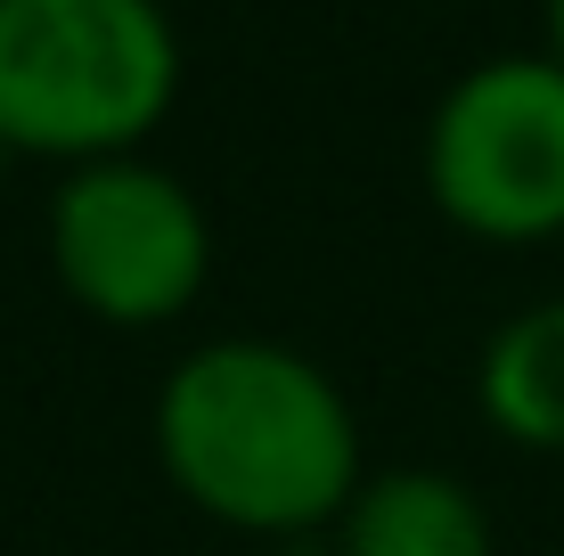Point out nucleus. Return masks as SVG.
<instances>
[{
  "instance_id": "f257e3e1",
  "label": "nucleus",
  "mask_w": 564,
  "mask_h": 556,
  "mask_svg": "<svg viewBox=\"0 0 564 556\" xmlns=\"http://www.w3.org/2000/svg\"><path fill=\"white\" fill-rule=\"evenodd\" d=\"M155 458L188 508L270 541L336 524L368 483L344 385L311 352L262 336H213L172 360L155 393Z\"/></svg>"
},
{
  "instance_id": "f03ea898",
  "label": "nucleus",
  "mask_w": 564,
  "mask_h": 556,
  "mask_svg": "<svg viewBox=\"0 0 564 556\" xmlns=\"http://www.w3.org/2000/svg\"><path fill=\"white\" fill-rule=\"evenodd\" d=\"M181 99L164 0H0V140L17 156H140Z\"/></svg>"
},
{
  "instance_id": "7ed1b4c3",
  "label": "nucleus",
  "mask_w": 564,
  "mask_h": 556,
  "mask_svg": "<svg viewBox=\"0 0 564 556\" xmlns=\"http://www.w3.org/2000/svg\"><path fill=\"white\" fill-rule=\"evenodd\" d=\"M425 197L466 238L540 246L564 229V57L491 50L425 115Z\"/></svg>"
},
{
  "instance_id": "20e7f679",
  "label": "nucleus",
  "mask_w": 564,
  "mask_h": 556,
  "mask_svg": "<svg viewBox=\"0 0 564 556\" xmlns=\"http://www.w3.org/2000/svg\"><path fill=\"white\" fill-rule=\"evenodd\" d=\"M50 262H57V286L90 319L155 328V319H181L197 303L213 271V221L181 172L148 156H99L57 181Z\"/></svg>"
},
{
  "instance_id": "39448f33",
  "label": "nucleus",
  "mask_w": 564,
  "mask_h": 556,
  "mask_svg": "<svg viewBox=\"0 0 564 556\" xmlns=\"http://www.w3.org/2000/svg\"><path fill=\"white\" fill-rule=\"evenodd\" d=\"M336 556H491V508L442 467H384L336 515Z\"/></svg>"
},
{
  "instance_id": "423d86ee",
  "label": "nucleus",
  "mask_w": 564,
  "mask_h": 556,
  "mask_svg": "<svg viewBox=\"0 0 564 556\" xmlns=\"http://www.w3.org/2000/svg\"><path fill=\"white\" fill-rule=\"evenodd\" d=\"M475 401L508 443L564 458V295H540L491 328L475 360Z\"/></svg>"
},
{
  "instance_id": "0eeeda50",
  "label": "nucleus",
  "mask_w": 564,
  "mask_h": 556,
  "mask_svg": "<svg viewBox=\"0 0 564 556\" xmlns=\"http://www.w3.org/2000/svg\"><path fill=\"white\" fill-rule=\"evenodd\" d=\"M549 57H564V0H549Z\"/></svg>"
},
{
  "instance_id": "6e6552de",
  "label": "nucleus",
  "mask_w": 564,
  "mask_h": 556,
  "mask_svg": "<svg viewBox=\"0 0 564 556\" xmlns=\"http://www.w3.org/2000/svg\"><path fill=\"white\" fill-rule=\"evenodd\" d=\"M9 156H17V148H9V140H0V172H9Z\"/></svg>"
}]
</instances>
